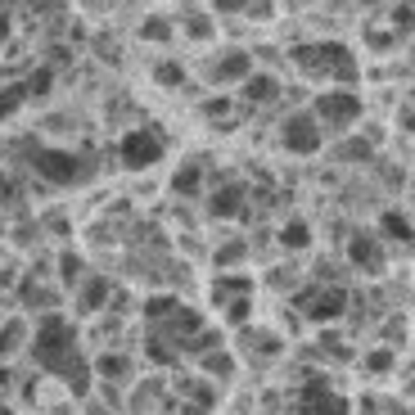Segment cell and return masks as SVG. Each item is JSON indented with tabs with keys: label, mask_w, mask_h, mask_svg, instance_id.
<instances>
[{
	"label": "cell",
	"mask_w": 415,
	"mask_h": 415,
	"mask_svg": "<svg viewBox=\"0 0 415 415\" xmlns=\"http://www.w3.org/2000/svg\"><path fill=\"white\" fill-rule=\"evenodd\" d=\"M32 352H36V361H41L45 370H59L63 379H68V388L77 393V398L91 388V379H86V365H82V356H77L73 325L63 321V316H45L41 330H36Z\"/></svg>",
	"instance_id": "6da1fadb"
},
{
	"label": "cell",
	"mask_w": 415,
	"mask_h": 415,
	"mask_svg": "<svg viewBox=\"0 0 415 415\" xmlns=\"http://www.w3.org/2000/svg\"><path fill=\"white\" fill-rule=\"evenodd\" d=\"M294 59H298V68H307V73H334V77H343V82H352V77H356L352 54H347V45H339V41H325V45H298Z\"/></svg>",
	"instance_id": "7a4b0ae2"
},
{
	"label": "cell",
	"mask_w": 415,
	"mask_h": 415,
	"mask_svg": "<svg viewBox=\"0 0 415 415\" xmlns=\"http://www.w3.org/2000/svg\"><path fill=\"white\" fill-rule=\"evenodd\" d=\"M32 167L41 172L45 181H54V186H73V181L91 176V167H86L77 153H68V149H36L32 153Z\"/></svg>",
	"instance_id": "3957f363"
},
{
	"label": "cell",
	"mask_w": 415,
	"mask_h": 415,
	"mask_svg": "<svg viewBox=\"0 0 415 415\" xmlns=\"http://www.w3.org/2000/svg\"><path fill=\"white\" fill-rule=\"evenodd\" d=\"M158 158H163V140L153 136V131H131V136L122 140V163H127L131 172L153 167Z\"/></svg>",
	"instance_id": "277c9868"
},
{
	"label": "cell",
	"mask_w": 415,
	"mask_h": 415,
	"mask_svg": "<svg viewBox=\"0 0 415 415\" xmlns=\"http://www.w3.org/2000/svg\"><path fill=\"white\" fill-rule=\"evenodd\" d=\"M298 415H347V402L334 398V393L325 388L321 375H312V379H307V393H303V407H298Z\"/></svg>",
	"instance_id": "5b68a950"
},
{
	"label": "cell",
	"mask_w": 415,
	"mask_h": 415,
	"mask_svg": "<svg viewBox=\"0 0 415 415\" xmlns=\"http://www.w3.org/2000/svg\"><path fill=\"white\" fill-rule=\"evenodd\" d=\"M343 303H347L343 289H316V294H298V307H307V316H312V321H334V316H343Z\"/></svg>",
	"instance_id": "8992f818"
},
{
	"label": "cell",
	"mask_w": 415,
	"mask_h": 415,
	"mask_svg": "<svg viewBox=\"0 0 415 415\" xmlns=\"http://www.w3.org/2000/svg\"><path fill=\"white\" fill-rule=\"evenodd\" d=\"M285 144L298 153H316L321 149V127H316L307 113H294V118L285 122Z\"/></svg>",
	"instance_id": "52a82bcc"
},
{
	"label": "cell",
	"mask_w": 415,
	"mask_h": 415,
	"mask_svg": "<svg viewBox=\"0 0 415 415\" xmlns=\"http://www.w3.org/2000/svg\"><path fill=\"white\" fill-rule=\"evenodd\" d=\"M316 113H321L330 127H343V122H352L356 113H361V100H356V95H321Z\"/></svg>",
	"instance_id": "ba28073f"
},
{
	"label": "cell",
	"mask_w": 415,
	"mask_h": 415,
	"mask_svg": "<svg viewBox=\"0 0 415 415\" xmlns=\"http://www.w3.org/2000/svg\"><path fill=\"white\" fill-rule=\"evenodd\" d=\"M347 257H352L356 266H365V271H384V253L370 235H356L352 244H347Z\"/></svg>",
	"instance_id": "9c48e42d"
},
{
	"label": "cell",
	"mask_w": 415,
	"mask_h": 415,
	"mask_svg": "<svg viewBox=\"0 0 415 415\" xmlns=\"http://www.w3.org/2000/svg\"><path fill=\"white\" fill-rule=\"evenodd\" d=\"M212 217H235L239 208H244V190L239 186H226V190H217V199H212Z\"/></svg>",
	"instance_id": "30bf717a"
},
{
	"label": "cell",
	"mask_w": 415,
	"mask_h": 415,
	"mask_svg": "<svg viewBox=\"0 0 415 415\" xmlns=\"http://www.w3.org/2000/svg\"><path fill=\"white\" fill-rule=\"evenodd\" d=\"M199 181H204V167H199V163H186V167L172 176V190H176V195H195Z\"/></svg>",
	"instance_id": "8fae6325"
},
{
	"label": "cell",
	"mask_w": 415,
	"mask_h": 415,
	"mask_svg": "<svg viewBox=\"0 0 415 415\" xmlns=\"http://www.w3.org/2000/svg\"><path fill=\"white\" fill-rule=\"evenodd\" d=\"M276 91H280L276 77H248V82H244V95H248V100H257V104L276 100Z\"/></svg>",
	"instance_id": "7c38bea8"
},
{
	"label": "cell",
	"mask_w": 415,
	"mask_h": 415,
	"mask_svg": "<svg viewBox=\"0 0 415 415\" xmlns=\"http://www.w3.org/2000/svg\"><path fill=\"white\" fill-rule=\"evenodd\" d=\"M248 63H253L248 54H230V59H221L212 73H217V82H230V77H244V73H248Z\"/></svg>",
	"instance_id": "4fadbf2b"
},
{
	"label": "cell",
	"mask_w": 415,
	"mask_h": 415,
	"mask_svg": "<svg viewBox=\"0 0 415 415\" xmlns=\"http://www.w3.org/2000/svg\"><path fill=\"white\" fill-rule=\"evenodd\" d=\"M307 239H312V235H307L303 221H289L285 235H280V244H285V248H307Z\"/></svg>",
	"instance_id": "5bb4252c"
},
{
	"label": "cell",
	"mask_w": 415,
	"mask_h": 415,
	"mask_svg": "<svg viewBox=\"0 0 415 415\" xmlns=\"http://www.w3.org/2000/svg\"><path fill=\"white\" fill-rule=\"evenodd\" d=\"M384 230H388V235H398L402 244H407V239H411V221L402 217V212H388V217H384Z\"/></svg>",
	"instance_id": "9a60e30c"
},
{
	"label": "cell",
	"mask_w": 415,
	"mask_h": 415,
	"mask_svg": "<svg viewBox=\"0 0 415 415\" xmlns=\"http://www.w3.org/2000/svg\"><path fill=\"white\" fill-rule=\"evenodd\" d=\"M45 91H50V68H36L23 82V95H45Z\"/></svg>",
	"instance_id": "2e32d148"
},
{
	"label": "cell",
	"mask_w": 415,
	"mask_h": 415,
	"mask_svg": "<svg viewBox=\"0 0 415 415\" xmlns=\"http://www.w3.org/2000/svg\"><path fill=\"white\" fill-rule=\"evenodd\" d=\"M23 100H27V95H23V86H9V91L0 95V118H9V113H14Z\"/></svg>",
	"instance_id": "e0dca14e"
},
{
	"label": "cell",
	"mask_w": 415,
	"mask_h": 415,
	"mask_svg": "<svg viewBox=\"0 0 415 415\" xmlns=\"http://www.w3.org/2000/svg\"><path fill=\"white\" fill-rule=\"evenodd\" d=\"M104 294H109V280H95V285H91V289H86V298H82V307H86V312H95V307H100V303H104Z\"/></svg>",
	"instance_id": "ac0fdd59"
},
{
	"label": "cell",
	"mask_w": 415,
	"mask_h": 415,
	"mask_svg": "<svg viewBox=\"0 0 415 415\" xmlns=\"http://www.w3.org/2000/svg\"><path fill=\"white\" fill-rule=\"evenodd\" d=\"M172 298H149V303H144V316H149V321H163V316H172Z\"/></svg>",
	"instance_id": "d6986e66"
},
{
	"label": "cell",
	"mask_w": 415,
	"mask_h": 415,
	"mask_svg": "<svg viewBox=\"0 0 415 415\" xmlns=\"http://www.w3.org/2000/svg\"><path fill=\"white\" fill-rule=\"evenodd\" d=\"M181 77H186V73H181V63H158V82L163 86H181Z\"/></svg>",
	"instance_id": "ffe728a7"
},
{
	"label": "cell",
	"mask_w": 415,
	"mask_h": 415,
	"mask_svg": "<svg viewBox=\"0 0 415 415\" xmlns=\"http://www.w3.org/2000/svg\"><path fill=\"white\" fill-rule=\"evenodd\" d=\"M100 375H127V356H100Z\"/></svg>",
	"instance_id": "44dd1931"
},
{
	"label": "cell",
	"mask_w": 415,
	"mask_h": 415,
	"mask_svg": "<svg viewBox=\"0 0 415 415\" xmlns=\"http://www.w3.org/2000/svg\"><path fill=\"white\" fill-rule=\"evenodd\" d=\"M204 365H208L212 375H230V356H217V352H208V356H204Z\"/></svg>",
	"instance_id": "7402d4cb"
},
{
	"label": "cell",
	"mask_w": 415,
	"mask_h": 415,
	"mask_svg": "<svg viewBox=\"0 0 415 415\" xmlns=\"http://www.w3.org/2000/svg\"><path fill=\"white\" fill-rule=\"evenodd\" d=\"M63 280H68V285H73V280H77V271H82V257H77V253H63Z\"/></svg>",
	"instance_id": "603a6c76"
},
{
	"label": "cell",
	"mask_w": 415,
	"mask_h": 415,
	"mask_svg": "<svg viewBox=\"0 0 415 415\" xmlns=\"http://www.w3.org/2000/svg\"><path fill=\"white\" fill-rule=\"evenodd\" d=\"M18 334H23V325H18V321H9V325H5V334H0V352H9Z\"/></svg>",
	"instance_id": "cb8c5ba5"
},
{
	"label": "cell",
	"mask_w": 415,
	"mask_h": 415,
	"mask_svg": "<svg viewBox=\"0 0 415 415\" xmlns=\"http://www.w3.org/2000/svg\"><path fill=\"white\" fill-rule=\"evenodd\" d=\"M167 32H172V27L163 23V18H153V23H144V36H153V41H163Z\"/></svg>",
	"instance_id": "d4e9b609"
},
{
	"label": "cell",
	"mask_w": 415,
	"mask_h": 415,
	"mask_svg": "<svg viewBox=\"0 0 415 415\" xmlns=\"http://www.w3.org/2000/svg\"><path fill=\"white\" fill-rule=\"evenodd\" d=\"M370 153V144L365 140H352V144H343V158H365Z\"/></svg>",
	"instance_id": "484cf974"
},
{
	"label": "cell",
	"mask_w": 415,
	"mask_h": 415,
	"mask_svg": "<svg viewBox=\"0 0 415 415\" xmlns=\"http://www.w3.org/2000/svg\"><path fill=\"white\" fill-rule=\"evenodd\" d=\"M149 352H153V361H172V352L163 347V339H149Z\"/></svg>",
	"instance_id": "4316f807"
},
{
	"label": "cell",
	"mask_w": 415,
	"mask_h": 415,
	"mask_svg": "<svg viewBox=\"0 0 415 415\" xmlns=\"http://www.w3.org/2000/svg\"><path fill=\"white\" fill-rule=\"evenodd\" d=\"M239 253H244V244H230V248H226V253H221V257H217V266H226V262H235V257H239Z\"/></svg>",
	"instance_id": "83f0119b"
},
{
	"label": "cell",
	"mask_w": 415,
	"mask_h": 415,
	"mask_svg": "<svg viewBox=\"0 0 415 415\" xmlns=\"http://www.w3.org/2000/svg\"><path fill=\"white\" fill-rule=\"evenodd\" d=\"M230 316H235V321H244V316H248V298H235V303H230Z\"/></svg>",
	"instance_id": "f1b7e54d"
},
{
	"label": "cell",
	"mask_w": 415,
	"mask_h": 415,
	"mask_svg": "<svg viewBox=\"0 0 415 415\" xmlns=\"http://www.w3.org/2000/svg\"><path fill=\"white\" fill-rule=\"evenodd\" d=\"M370 365H375V370H388V365H393V352H375Z\"/></svg>",
	"instance_id": "f546056e"
},
{
	"label": "cell",
	"mask_w": 415,
	"mask_h": 415,
	"mask_svg": "<svg viewBox=\"0 0 415 415\" xmlns=\"http://www.w3.org/2000/svg\"><path fill=\"white\" fill-rule=\"evenodd\" d=\"M9 199H14V186H9V181L0 176V204H9Z\"/></svg>",
	"instance_id": "4dcf8cb0"
},
{
	"label": "cell",
	"mask_w": 415,
	"mask_h": 415,
	"mask_svg": "<svg viewBox=\"0 0 415 415\" xmlns=\"http://www.w3.org/2000/svg\"><path fill=\"white\" fill-rule=\"evenodd\" d=\"M5 36H9V23H5V14H0V41H5Z\"/></svg>",
	"instance_id": "1f68e13d"
},
{
	"label": "cell",
	"mask_w": 415,
	"mask_h": 415,
	"mask_svg": "<svg viewBox=\"0 0 415 415\" xmlns=\"http://www.w3.org/2000/svg\"><path fill=\"white\" fill-rule=\"evenodd\" d=\"M0 415H9V411H5V402H0Z\"/></svg>",
	"instance_id": "d6a6232c"
}]
</instances>
